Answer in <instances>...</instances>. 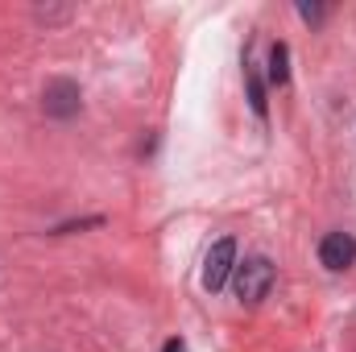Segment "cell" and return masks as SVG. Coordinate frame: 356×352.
<instances>
[{
	"label": "cell",
	"instance_id": "cell-1",
	"mask_svg": "<svg viewBox=\"0 0 356 352\" xmlns=\"http://www.w3.org/2000/svg\"><path fill=\"white\" fill-rule=\"evenodd\" d=\"M232 286H236V298L241 303H261L269 290H273V265L266 257H249L232 269Z\"/></svg>",
	"mask_w": 356,
	"mask_h": 352
},
{
	"label": "cell",
	"instance_id": "cell-2",
	"mask_svg": "<svg viewBox=\"0 0 356 352\" xmlns=\"http://www.w3.org/2000/svg\"><path fill=\"white\" fill-rule=\"evenodd\" d=\"M232 269H236V241L224 237V241L211 245V253H207V262H203V286H207L211 294L224 290V282L232 278Z\"/></svg>",
	"mask_w": 356,
	"mask_h": 352
},
{
	"label": "cell",
	"instance_id": "cell-3",
	"mask_svg": "<svg viewBox=\"0 0 356 352\" xmlns=\"http://www.w3.org/2000/svg\"><path fill=\"white\" fill-rule=\"evenodd\" d=\"M319 262L327 265L332 273H340V269H348L356 262V241L348 232H327L323 241H319Z\"/></svg>",
	"mask_w": 356,
	"mask_h": 352
},
{
	"label": "cell",
	"instance_id": "cell-4",
	"mask_svg": "<svg viewBox=\"0 0 356 352\" xmlns=\"http://www.w3.org/2000/svg\"><path fill=\"white\" fill-rule=\"evenodd\" d=\"M46 112L50 116H75L79 112V88L71 83V79H54L50 88H46Z\"/></svg>",
	"mask_w": 356,
	"mask_h": 352
},
{
	"label": "cell",
	"instance_id": "cell-5",
	"mask_svg": "<svg viewBox=\"0 0 356 352\" xmlns=\"http://www.w3.org/2000/svg\"><path fill=\"white\" fill-rule=\"evenodd\" d=\"M286 79H290V50H286V42H273L269 46V83L282 88Z\"/></svg>",
	"mask_w": 356,
	"mask_h": 352
},
{
	"label": "cell",
	"instance_id": "cell-6",
	"mask_svg": "<svg viewBox=\"0 0 356 352\" xmlns=\"http://www.w3.org/2000/svg\"><path fill=\"white\" fill-rule=\"evenodd\" d=\"M245 79H249V99H253V112H257V116H266V88H261L257 71H253V67H245Z\"/></svg>",
	"mask_w": 356,
	"mask_h": 352
},
{
	"label": "cell",
	"instance_id": "cell-7",
	"mask_svg": "<svg viewBox=\"0 0 356 352\" xmlns=\"http://www.w3.org/2000/svg\"><path fill=\"white\" fill-rule=\"evenodd\" d=\"M298 13H302V21H319V17H323L319 4H298Z\"/></svg>",
	"mask_w": 356,
	"mask_h": 352
},
{
	"label": "cell",
	"instance_id": "cell-8",
	"mask_svg": "<svg viewBox=\"0 0 356 352\" xmlns=\"http://www.w3.org/2000/svg\"><path fill=\"white\" fill-rule=\"evenodd\" d=\"M162 352H186V344H182V340H166V349Z\"/></svg>",
	"mask_w": 356,
	"mask_h": 352
}]
</instances>
